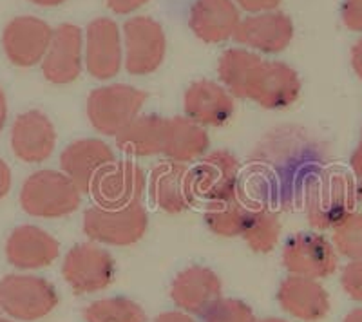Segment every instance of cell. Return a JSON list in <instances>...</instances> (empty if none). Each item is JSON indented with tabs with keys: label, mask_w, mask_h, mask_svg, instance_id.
<instances>
[{
	"label": "cell",
	"mask_w": 362,
	"mask_h": 322,
	"mask_svg": "<svg viewBox=\"0 0 362 322\" xmlns=\"http://www.w3.org/2000/svg\"><path fill=\"white\" fill-rule=\"evenodd\" d=\"M145 102L147 93L127 83L98 87L87 96V120L96 133L116 136L140 116Z\"/></svg>",
	"instance_id": "3957f363"
},
{
	"label": "cell",
	"mask_w": 362,
	"mask_h": 322,
	"mask_svg": "<svg viewBox=\"0 0 362 322\" xmlns=\"http://www.w3.org/2000/svg\"><path fill=\"white\" fill-rule=\"evenodd\" d=\"M203 322H257L250 306L238 299H218L203 314Z\"/></svg>",
	"instance_id": "4dcf8cb0"
},
{
	"label": "cell",
	"mask_w": 362,
	"mask_h": 322,
	"mask_svg": "<svg viewBox=\"0 0 362 322\" xmlns=\"http://www.w3.org/2000/svg\"><path fill=\"white\" fill-rule=\"evenodd\" d=\"M337 252L321 234H297L283 248V265L292 275L325 279L337 270Z\"/></svg>",
	"instance_id": "30bf717a"
},
{
	"label": "cell",
	"mask_w": 362,
	"mask_h": 322,
	"mask_svg": "<svg viewBox=\"0 0 362 322\" xmlns=\"http://www.w3.org/2000/svg\"><path fill=\"white\" fill-rule=\"evenodd\" d=\"M6 120H8V100H6L4 89L0 87V133L4 131Z\"/></svg>",
	"instance_id": "ab89813d"
},
{
	"label": "cell",
	"mask_w": 362,
	"mask_h": 322,
	"mask_svg": "<svg viewBox=\"0 0 362 322\" xmlns=\"http://www.w3.org/2000/svg\"><path fill=\"white\" fill-rule=\"evenodd\" d=\"M29 2H33V4L42 6V8H54V6L64 4L66 0H29Z\"/></svg>",
	"instance_id": "60d3db41"
},
{
	"label": "cell",
	"mask_w": 362,
	"mask_h": 322,
	"mask_svg": "<svg viewBox=\"0 0 362 322\" xmlns=\"http://www.w3.org/2000/svg\"><path fill=\"white\" fill-rule=\"evenodd\" d=\"M86 322H147L144 308L125 297L100 299L83 310Z\"/></svg>",
	"instance_id": "f1b7e54d"
},
{
	"label": "cell",
	"mask_w": 362,
	"mask_h": 322,
	"mask_svg": "<svg viewBox=\"0 0 362 322\" xmlns=\"http://www.w3.org/2000/svg\"><path fill=\"white\" fill-rule=\"evenodd\" d=\"M341 18L346 29L362 33V0H346L341 8Z\"/></svg>",
	"instance_id": "d6a6232c"
},
{
	"label": "cell",
	"mask_w": 362,
	"mask_h": 322,
	"mask_svg": "<svg viewBox=\"0 0 362 322\" xmlns=\"http://www.w3.org/2000/svg\"><path fill=\"white\" fill-rule=\"evenodd\" d=\"M189 24L205 44H221L234 37L241 18L234 0H196L190 8Z\"/></svg>",
	"instance_id": "7402d4cb"
},
{
	"label": "cell",
	"mask_w": 362,
	"mask_h": 322,
	"mask_svg": "<svg viewBox=\"0 0 362 322\" xmlns=\"http://www.w3.org/2000/svg\"><path fill=\"white\" fill-rule=\"evenodd\" d=\"M257 207H259V203L245 199L238 190L234 198L226 199V201L210 203L205 210V223L216 236H241Z\"/></svg>",
	"instance_id": "484cf974"
},
{
	"label": "cell",
	"mask_w": 362,
	"mask_h": 322,
	"mask_svg": "<svg viewBox=\"0 0 362 322\" xmlns=\"http://www.w3.org/2000/svg\"><path fill=\"white\" fill-rule=\"evenodd\" d=\"M357 183L341 169H326L313 176L306 189V215L315 230H334L355 212Z\"/></svg>",
	"instance_id": "6da1fadb"
},
{
	"label": "cell",
	"mask_w": 362,
	"mask_h": 322,
	"mask_svg": "<svg viewBox=\"0 0 362 322\" xmlns=\"http://www.w3.org/2000/svg\"><path fill=\"white\" fill-rule=\"evenodd\" d=\"M147 212L141 201L127 207L105 208L90 207L83 214V232L96 243L112 246H129L144 237L147 232Z\"/></svg>",
	"instance_id": "277c9868"
},
{
	"label": "cell",
	"mask_w": 362,
	"mask_h": 322,
	"mask_svg": "<svg viewBox=\"0 0 362 322\" xmlns=\"http://www.w3.org/2000/svg\"><path fill=\"white\" fill-rule=\"evenodd\" d=\"M82 31L78 25L62 24L53 31L49 49L42 60L44 78L57 85L74 82L82 73Z\"/></svg>",
	"instance_id": "e0dca14e"
},
{
	"label": "cell",
	"mask_w": 362,
	"mask_h": 322,
	"mask_svg": "<svg viewBox=\"0 0 362 322\" xmlns=\"http://www.w3.org/2000/svg\"><path fill=\"white\" fill-rule=\"evenodd\" d=\"M234 38L239 44L261 53H281L292 42L293 24L284 13H257L254 17L241 20Z\"/></svg>",
	"instance_id": "ffe728a7"
},
{
	"label": "cell",
	"mask_w": 362,
	"mask_h": 322,
	"mask_svg": "<svg viewBox=\"0 0 362 322\" xmlns=\"http://www.w3.org/2000/svg\"><path fill=\"white\" fill-rule=\"evenodd\" d=\"M116 273L115 259L105 248L83 243L71 248L62 265V275L74 294H95L107 288Z\"/></svg>",
	"instance_id": "52a82bcc"
},
{
	"label": "cell",
	"mask_w": 362,
	"mask_h": 322,
	"mask_svg": "<svg viewBox=\"0 0 362 322\" xmlns=\"http://www.w3.org/2000/svg\"><path fill=\"white\" fill-rule=\"evenodd\" d=\"M341 285L346 294H348V297L362 302V259H355L344 266Z\"/></svg>",
	"instance_id": "1f68e13d"
},
{
	"label": "cell",
	"mask_w": 362,
	"mask_h": 322,
	"mask_svg": "<svg viewBox=\"0 0 362 322\" xmlns=\"http://www.w3.org/2000/svg\"><path fill=\"white\" fill-rule=\"evenodd\" d=\"M263 62L259 54L247 49H228L221 54L218 64V75L223 85L234 98H247V83L252 71Z\"/></svg>",
	"instance_id": "4316f807"
},
{
	"label": "cell",
	"mask_w": 362,
	"mask_h": 322,
	"mask_svg": "<svg viewBox=\"0 0 362 322\" xmlns=\"http://www.w3.org/2000/svg\"><path fill=\"white\" fill-rule=\"evenodd\" d=\"M154 322H194L187 311H165L158 315Z\"/></svg>",
	"instance_id": "74e56055"
},
{
	"label": "cell",
	"mask_w": 362,
	"mask_h": 322,
	"mask_svg": "<svg viewBox=\"0 0 362 322\" xmlns=\"http://www.w3.org/2000/svg\"><path fill=\"white\" fill-rule=\"evenodd\" d=\"M277 301L286 314L305 322L321 321L329 311L328 292L310 277H286L279 286Z\"/></svg>",
	"instance_id": "603a6c76"
},
{
	"label": "cell",
	"mask_w": 362,
	"mask_h": 322,
	"mask_svg": "<svg viewBox=\"0 0 362 322\" xmlns=\"http://www.w3.org/2000/svg\"><path fill=\"white\" fill-rule=\"evenodd\" d=\"M124 62V46L119 29L107 17L96 18L87 25L86 66L89 75L96 80L115 78Z\"/></svg>",
	"instance_id": "9a60e30c"
},
{
	"label": "cell",
	"mask_w": 362,
	"mask_h": 322,
	"mask_svg": "<svg viewBox=\"0 0 362 322\" xmlns=\"http://www.w3.org/2000/svg\"><path fill=\"white\" fill-rule=\"evenodd\" d=\"M357 199L358 203H362V179H358L357 183Z\"/></svg>",
	"instance_id": "7bdbcfd3"
},
{
	"label": "cell",
	"mask_w": 362,
	"mask_h": 322,
	"mask_svg": "<svg viewBox=\"0 0 362 322\" xmlns=\"http://www.w3.org/2000/svg\"><path fill=\"white\" fill-rule=\"evenodd\" d=\"M241 237L254 252L267 254L277 246L281 237L279 217L274 210L259 205L252 214L250 221L245 227Z\"/></svg>",
	"instance_id": "83f0119b"
},
{
	"label": "cell",
	"mask_w": 362,
	"mask_h": 322,
	"mask_svg": "<svg viewBox=\"0 0 362 322\" xmlns=\"http://www.w3.org/2000/svg\"><path fill=\"white\" fill-rule=\"evenodd\" d=\"M300 80L283 62H261L252 71L247 83V100L263 109H284L299 98Z\"/></svg>",
	"instance_id": "9c48e42d"
},
{
	"label": "cell",
	"mask_w": 362,
	"mask_h": 322,
	"mask_svg": "<svg viewBox=\"0 0 362 322\" xmlns=\"http://www.w3.org/2000/svg\"><path fill=\"white\" fill-rule=\"evenodd\" d=\"M0 322H13V321H8V318H0Z\"/></svg>",
	"instance_id": "f6af8a7d"
},
{
	"label": "cell",
	"mask_w": 362,
	"mask_h": 322,
	"mask_svg": "<svg viewBox=\"0 0 362 322\" xmlns=\"http://www.w3.org/2000/svg\"><path fill=\"white\" fill-rule=\"evenodd\" d=\"M350 58H351V67H354V73L357 75L358 80H362V38L354 44Z\"/></svg>",
	"instance_id": "8d00e7d4"
},
{
	"label": "cell",
	"mask_w": 362,
	"mask_h": 322,
	"mask_svg": "<svg viewBox=\"0 0 362 322\" xmlns=\"http://www.w3.org/2000/svg\"><path fill=\"white\" fill-rule=\"evenodd\" d=\"M342 322H362V308H355L346 315Z\"/></svg>",
	"instance_id": "b9f144b4"
},
{
	"label": "cell",
	"mask_w": 362,
	"mask_h": 322,
	"mask_svg": "<svg viewBox=\"0 0 362 322\" xmlns=\"http://www.w3.org/2000/svg\"><path fill=\"white\" fill-rule=\"evenodd\" d=\"M209 145L210 138L205 127H202L187 116L167 118L163 153L161 154H165L170 161L189 163V161L199 160L206 153Z\"/></svg>",
	"instance_id": "cb8c5ba5"
},
{
	"label": "cell",
	"mask_w": 362,
	"mask_h": 322,
	"mask_svg": "<svg viewBox=\"0 0 362 322\" xmlns=\"http://www.w3.org/2000/svg\"><path fill=\"white\" fill-rule=\"evenodd\" d=\"M351 170L357 176V179H362V131H361V141H358L357 149L351 154Z\"/></svg>",
	"instance_id": "f35d334b"
},
{
	"label": "cell",
	"mask_w": 362,
	"mask_h": 322,
	"mask_svg": "<svg viewBox=\"0 0 362 322\" xmlns=\"http://www.w3.org/2000/svg\"><path fill=\"white\" fill-rule=\"evenodd\" d=\"M11 190V170L8 163L0 157V199H4Z\"/></svg>",
	"instance_id": "d590c367"
},
{
	"label": "cell",
	"mask_w": 362,
	"mask_h": 322,
	"mask_svg": "<svg viewBox=\"0 0 362 322\" xmlns=\"http://www.w3.org/2000/svg\"><path fill=\"white\" fill-rule=\"evenodd\" d=\"M239 161L228 150H214L192 169L194 196L210 203L226 201L238 194Z\"/></svg>",
	"instance_id": "8fae6325"
},
{
	"label": "cell",
	"mask_w": 362,
	"mask_h": 322,
	"mask_svg": "<svg viewBox=\"0 0 362 322\" xmlns=\"http://www.w3.org/2000/svg\"><path fill=\"white\" fill-rule=\"evenodd\" d=\"M148 194L160 210L167 214H180L194 203L192 169L187 163L161 161L151 170Z\"/></svg>",
	"instance_id": "5bb4252c"
},
{
	"label": "cell",
	"mask_w": 362,
	"mask_h": 322,
	"mask_svg": "<svg viewBox=\"0 0 362 322\" xmlns=\"http://www.w3.org/2000/svg\"><path fill=\"white\" fill-rule=\"evenodd\" d=\"M115 153L105 141L83 138L69 143L60 154V169L78 186L82 194H90L98 174L115 161Z\"/></svg>",
	"instance_id": "2e32d148"
},
{
	"label": "cell",
	"mask_w": 362,
	"mask_h": 322,
	"mask_svg": "<svg viewBox=\"0 0 362 322\" xmlns=\"http://www.w3.org/2000/svg\"><path fill=\"white\" fill-rule=\"evenodd\" d=\"M60 254V244L49 232L35 225H22L6 241V257L15 268L37 270L49 266Z\"/></svg>",
	"instance_id": "d6986e66"
},
{
	"label": "cell",
	"mask_w": 362,
	"mask_h": 322,
	"mask_svg": "<svg viewBox=\"0 0 362 322\" xmlns=\"http://www.w3.org/2000/svg\"><path fill=\"white\" fill-rule=\"evenodd\" d=\"M51 38L53 29L47 22L25 15L8 22L2 33V47L13 66L31 67L44 60Z\"/></svg>",
	"instance_id": "7c38bea8"
},
{
	"label": "cell",
	"mask_w": 362,
	"mask_h": 322,
	"mask_svg": "<svg viewBox=\"0 0 362 322\" xmlns=\"http://www.w3.org/2000/svg\"><path fill=\"white\" fill-rule=\"evenodd\" d=\"M332 243L348 259H362V214L354 212L334 228Z\"/></svg>",
	"instance_id": "f546056e"
},
{
	"label": "cell",
	"mask_w": 362,
	"mask_h": 322,
	"mask_svg": "<svg viewBox=\"0 0 362 322\" xmlns=\"http://www.w3.org/2000/svg\"><path fill=\"white\" fill-rule=\"evenodd\" d=\"M170 297L187 314L203 315L221 299V281L206 266L192 265L177 273L170 286Z\"/></svg>",
	"instance_id": "44dd1931"
},
{
	"label": "cell",
	"mask_w": 362,
	"mask_h": 322,
	"mask_svg": "<svg viewBox=\"0 0 362 322\" xmlns=\"http://www.w3.org/2000/svg\"><path fill=\"white\" fill-rule=\"evenodd\" d=\"M9 143L15 157L29 165H37L54 153L57 131L47 114L42 111H25L13 121Z\"/></svg>",
	"instance_id": "4fadbf2b"
},
{
	"label": "cell",
	"mask_w": 362,
	"mask_h": 322,
	"mask_svg": "<svg viewBox=\"0 0 362 322\" xmlns=\"http://www.w3.org/2000/svg\"><path fill=\"white\" fill-rule=\"evenodd\" d=\"M57 304V290L42 277L13 273L0 282V308L15 321L44 318Z\"/></svg>",
	"instance_id": "5b68a950"
},
{
	"label": "cell",
	"mask_w": 362,
	"mask_h": 322,
	"mask_svg": "<svg viewBox=\"0 0 362 322\" xmlns=\"http://www.w3.org/2000/svg\"><path fill=\"white\" fill-rule=\"evenodd\" d=\"M235 2L248 13H267L276 9L281 0H235Z\"/></svg>",
	"instance_id": "836d02e7"
},
{
	"label": "cell",
	"mask_w": 362,
	"mask_h": 322,
	"mask_svg": "<svg viewBox=\"0 0 362 322\" xmlns=\"http://www.w3.org/2000/svg\"><path fill=\"white\" fill-rule=\"evenodd\" d=\"M167 40L151 17H132L124 25V62L131 75H151L163 64Z\"/></svg>",
	"instance_id": "8992f818"
},
{
	"label": "cell",
	"mask_w": 362,
	"mask_h": 322,
	"mask_svg": "<svg viewBox=\"0 0 362 322\" xmlns=\"http://www.w3.org/2000/svg\"><path fill=\"white\" fill-rule=\"evenodd\" d=\"M165 125H167V118H161V116H138L122 133L116 134V147L132 157L161 154L163 153Z\"/></svg>",
	"instance_id": "d4e9b609"
},
{
	"label": "cell",
	"mask_w": 362,
	"mask_h": 322,
	"mask_svg": "<svg viewBox=\"0 0 362 322\" xmlns=\"http://www.w3.org/2000/svg\"><path fill=\"white\" fill-rule=\"evenodd\" d=\"M147 186L145 170L131 160L112 161L98 174L90 196L98 207L119 208L141 201Z\"/></svg>",
	"instance_id": "ba28073f"
},
{
	"label": "cell",
	"mask_w": 362,
	"mask_h": 322,
	"mask_svg": "<svg viewBox=\"0 0 362 322\" xmlns=\"http://www.w3.org/2000/svg\"><path fill=\"white\" fill-rule=\"evenodd\" d=\"M80 201L78 186L58 170H37L22 183L21 207L33 217H64L78 210Z\"/></svg>",
	"instance_id": "7a4b0ae2"
},
{
	"label": "cell",
	"mask_w": 362,
	"mask_h": 322,
	"mask_svg": "<svg viewBox=\"0 0 362 322\" xmlns=\"http://www.w3.org/2000/svg\"><path fill=\"white\" fill-rule=\"evenodd\" d=\"M148 0H107V6L116 15H129L138 8L147 4Z\"/></svg>",
	"instance_id": "e575fe53"
},
{
	"label": "cell",
	"mask_w": 362,
	"mask_h": 322,
	"mask_svg": "<svg viewBox=\"0 0 362 322\" xmlns=\"http://www.w3.org/2000/svg\"><path fill=\"white\" fill-rule=\"evenodd\" d=\"M257 322H288V321H283V318L270 317V318H264V321H257Z\"/></svg>",
	"instance_id": "ee69618b"
},
{
	"label": "cell",
	"mask_w": 362,
	"mask_h": 322,
	"mask_svg": "<svg viewBox=\"0 0 362 322\" xmlns=\"http://www.w3.org/2000/svg\"><path fill=\"white\" fill-rule=\"evenodd\" d=\"M183 109L187 118L202 127H221L232 120L235 100L225 85L212 80H198L185 91Z\"/></svg>",
	"instance_id": "ac0fdd59"
}]
</instances>
